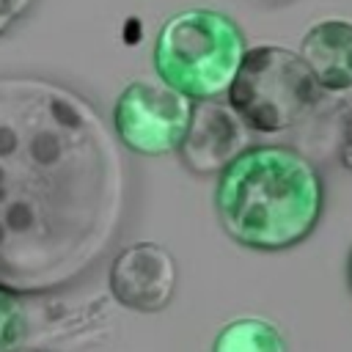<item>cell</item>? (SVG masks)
I'll return each mask as SVG.
<instances>
[{"mask_svg":"<svg viewBox=\"0 0 352 352\" xmlns=\"http://www.w3.org/2000/svg\"><path fill=\"white\" fill-rule=\"evenodd\" d=\"M333 107L338 113V160L352 170V91L333 94Z\"/></svg>","mask_w":352,"mask_h":352,"instance_id":"obj_11","label":"cell"},{"mask_svg":"<svg viewBox=\"0 0 352 352\" xmlns=\"http://www.w3.org/2000/svg\"><path fill=\"white\" fill-rule=\"evenodd\" d=\"M28 333V316L19 294L0 289V352H16Z\"/></svg>","mask_w":352,"mask_h":352,"instance_id":"obj_10","label":"cell"},{"mask_svg":"<svg viewBox=\"0 0 352 352\" xmlns=\"http://www.w3.org/2000/svg\"><path fill=\"white\" fill-rule=\"evenodd\" d=\"M179 283L173 253L157 242H135L121 248L107 272L110 294L118 305L138 314H160L170 305Z\"/></svg>","mask_w":352,"mask_h":352,"instance_id":"obj_6","label":"cell"},{"mask_svg":"<svg viewBox=\"0 0 352 352\" xmlns=\"http://www.w3.org/2000/svg\"><path fill=\"white\" fill-rule=\"evenodd\" d=\"M33 0H0V36H6L28 11Z\"/></svg>","mask_w":352,"mask_h":352,"instance_id":"obj_12","label":"cell"},{"mask_svg":"<svg viewBox=\"0 0 352 352\" xmlns=\"http://www.w3.org/2000/svg\"><path fill=\"white\" fill-rule=\"evenodd\" d=\"M121 148L77 88L0 74V289L52 294L110 253L129 206Z\"/></svg>","mask_w":352,"mask_h":352,"instance_id":"obj_1","label":"cell"},{"mask_svg":"<svg viewBox=\"0 0 352 352\" xmlns=\"http://www.w3.org/2000/svg\"><path fill=\"white\" fill-rule=\"evenodd\" d=\"M226 96L250 132L258 135L294 129L324 102V91L302 55L280 44L248 47Z\"/></svg>","mask_w":352,"mask_h":352,"instance_id":"obj_4","label":"cell"},{"mask_svg":"<svg viewBox=\"0 0 352 352\" xmlns=\"http://www.w3.org/2000/svg\"><path fill=\"white\" fill-rule=\"evenodd\" d=\"M346 283H349V289H352V253H349V258H346Z\"/></svg>","mask_w":352,"mask_h":352,"instance_id":"obj_14","label":"cell"},{"mask_svg":"<svg viewBox=\"0 0 352 352\" xmlns=\"http://www.w3.org/2000/svg\"><path fill=\"white\" fill-rule=\"evenodd\" d=\"M250 126L223 99L192 102L187 135L179 146L182 165L195 176H217L250 146Z\"/></svg>","mask_w":352,"mask_h":352,"instance_id":"obj_7","label":"cell"},{"mask_svg":"<svg viewBox=\"0 0 352 352\" xmlns=\"http://www.w3.org/2000/svg\"><path fill=\"white\" fill-rule=\"evenodd\" d=\"M192 116V99L146 80L129 82L113 104V132L118 143L140 157L176 154Z\"/></svg>","mask_w":352,"mask_h":352,"instance_id":"obj_5","label":"cell"},{"mask_svg":"<svg viewBox=\"0 0 352 352\" xmlns=\"http://www.w3.org/2000/svg\"><path fill=\"white\" fill-rule=\"evenodd\" d=\"M248 38L234 16L217 8H184L162 22L151 50V66L160 82L198 99L228 94Z\"/></svg>","mask_w":352,"mask_h":352,"instance_id":"obj_3","label":"cell"},{"mask_svg":"<svg viewBox=\"0 0 352 352\" xmlns=\"http://www.w3.org/2000/svg\"><path fill=\"white\" fill-rule=\"evenodd\" d=\"M253 3H258V6H283L289 0H253Z\"/></svg>","mask_w":352,"mask_h":352,"instance_id":"obj_13","label":"cell"},{"mask_svg":"<svg viewBox=\"0 0 352 352\" xmlns=\"http://www.w3.org/2000/svg\"><path fill=\"white\" fill-rule=\"evenodd\" d=\"M16 352H50V349H16Z\"/></svg>","mask_w":352,"mask_h":352,"instance_id":"obj_15","label":"cell"},{"mask_svg":"<svg viewBox=\"0 0 352 352\" xmlns=\"http://www.w3.org/2000/svg\"><path fill=\"white\" fill-rule=\"evenodd\" d=\"M212 352H289V341L275 322L264 316H239L217 330Z\"/></svg>","mask_w":352,"mask_h":352,"instance_id":"obj_9","label":"cell"},{"mask_svg":"<svg viewBox=\"0 0 352 352\" xmlns=\"http://www.w3.org/2000/svg\"><path fill=\"white\" fill-rule=\"evenodd\" d=\"M297 52L327 96L352 91V19L314 22Z\"/></svg>","mask_w":352,"mask_h":352,"instance_id":"obj_8","label":"cell"},{"mask_svg":"<svg viewBox=\"0 0 352 352\" xmlns=\"http://www.w3.org/2000/svg\"><path fill=\"white\" fill-rule=\"evenodd\" d=\"M214 214L228 239L248 250H292L324 214L322 170L294 146H248L217 173Z\"/></svg>","mask_w":352,"mask_h":352,"instance_id":"obj_2","label":"cell"}]
</instances>
